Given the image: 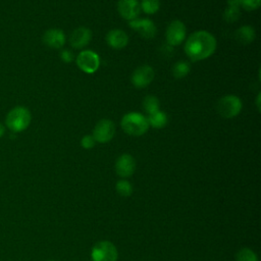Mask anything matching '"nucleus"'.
<instances>
[{
	"instance_id": "nucleus-13",
	"label": "nucleus",
	"mask_w": 261,
	"mask_h": 261,
	"mask_svg": "<svg viewBox=\"0 0 261 261\" xmlns=\"http://www.w3.org/2000/svg\"><path fill=\"white\" fill-rule=\"evenodd\" d=\"M92 39V32L85 27H81L75 29L69 38L70 45L75 49L84 48L89 44Z\"/></svg>"
},
{
	"instance_id": "nucleus-6",
	"label": "nucleus",
	"mask_w": 261,
	"mask_h": 261,
	"mask_svg": "<svg viewBox=\"0 0 261 261\" xmlns=\"http://www.w3.org/2000/svg\"><path fill=\"white\" fill-rule=\"evenodd\" d=\"M76 64L86 73H94L100 65L99 55L92 50H84L76 57Z\"/></svg>"
},
{
	"instance_id": "nucleus-8",
	"label": "nucleus",
	"mask_w": 261,
	"mask_h": 261,
	"mask_svg": "<svg viewBox=\"0 0 261 261\" xmlns=\"http://www.w3.org/2000/svg\"><path fill=\"white\" fill-rule=\"evenodd\" d=\"M115 125L109 119H101L94 127L93 137L98 143H107L114 137Z\"/></svg>"
},
{
	"instance_id": "nucleus-24",
	"label": "nucleus",
	"mask_w": 261,
	"mask_h": 261,
	"mask_svg": "<svg viewBox=\"0 0 261 261\" xmlns=\"http://www.w3.org/2000/svg\"><path fill=\"white\" fill-rule=\"evenodd\" d=\"M241 7H243L247 11H252L259 8L261 0H240Z\"/></svg>"
},
{
	"instance_id": "nucleus-3",
	"label": "nucleus",
	"mask_w": 261,
	"mask_h": 261,
	"mask_svg": "<svg viewBox=\"0 0 261 261\" xmlns=\"http://www.w3.org/2000/svg\"><path fill=\"white\" fill-rule=\"evenodd\" d=\"M32 120V114L27 107L16 106L12 108L6 115V126L14 132L19 133L28 128Z\"/></svg>"
},
{
	"instance_id": "nucleus-14",
	"label": "nucleus",
	"mask_w": 261,
	"mask_h": 261,
	"mask_svg": "<svg viewBox=\"0 0 261 261\" xmlns=\"http://www.w3.org/2000/svg\"><path fill=\"white\" fill-rule=\"evenodd\" d=\"M43 42L50 48L60 49L65 43V35L60 29H50L45 32Z\"/></svg>"
},
{
	"instance_id": "nucleus-23",
	"label": "nucleus",
	"mask_w": 261,
	"mask_h": 261,
	"mask_svg": "<svg viewBox=\"0 0 261 261\" xmlns=\"http://www.w3.org/2000/svg\"><path fill=\"white\" fill-rule=\"evenodd\" d=\"M241 7H237V6H229L227 5V8L224 10L223 13V17L226 21L228 22H233L236 21L241 14Z\"/></svg>"
},
{
	"instance_id": "nucleus-19",
	"label": "nucleus",
	"mask_w": 261,
	"mask_h": 261,
	"mask_svg": "<svg viewBox=\"0 0 261 261\" xmlns=\"http://www.w3.org/2000/svg\"><path fill=\"white\" fill-rule=\"evenodd\" d=\"M143 108L148 114H152L159 110L160 103L155 96H147L143 100Z\"/></svg>"
},
{
	"instance_id": "nucleus-10",
	"label": "nucleus",
	"mask_w": 261,
	"mask_h": 261,
	"mask_svg": "<svg viewBox=\"0 0 261 261\" xmlns=\"http://www.w3.org/2000/svg\"><path fill=\"white\" fill-rule=\"evenodd\" d=\"M128 24L134 31L138 32L145 39H152L157 32L155 23L149 18H136L129 20Z\"/></svg>"
},
{
	"instance_id": "nucleus-28",
	"label": "nucleus",
	"mask_w": 261,
	"mask_h": 261,
	"mask_svg": "<svg viewBox=\"0 0 261 261\" xmlns=\"http://www.w3.org/2000/svg\"><path fill=\"white\" fill-rule=\"evenodd\" d=\"M256 105H257V109H258V111L260 110V93L258 94V96H257V99H256Z\"/></svg>"
},
{
	"instance_id": "nucleus-4",
	"label": "nucleus",
	"mask_w": 261,
	"mask_h": 261,
	"mask_svg": "<svg viewBox=\"0 0 261 261\" xmlns=\"http://www.w3.org/2000/svg\"><path fill=\"white\" fill-rule=\"evenodd\" d=\"M243 108L241 99L234 95H226L217 102V111L224 118L237 116Z\"/></svg>"
},
{
	"instance_id": "nucleus-29",
	"label": "nucleus",
	"mask_w": 261,
	"mask_h": 261,
	"mask_svg": "<svg viewBox=\"0 0 261 261\" xmlns=\"http://www.w3.org/2000/svg\"><path fill=\"white\" fill-rule=\"evenodd\" d=\"M4 132H5V128H4V125L0 122V138L4 135Z\"/></svg>"
},
{
	"instance_id": "nucleus-21",
	"label": "nucleus",
	"mask_w": 261,
	"mask_h": 261,
	"mask_svg": "<svg viewBox=\"0 0 261 261\" xmlns=\"http://www.w3.org/2000/svg\"><path fill=\"white\" fill-rule=\"evenodd\" d=\"M116 192L118 193V195H120L121 197H129L133 194V186L129 181L125 180V179H120L116 182L115 186Z\"/></svg>"
},
{
	"instance_id": "nucleus-27",
	"label": "nucleus",
	"mask_w": 261,
	"mask_h": 261,
	"mask_svg": "<svg viewBox=\"0 0 261 261\" xmlns=\"http://www.w3.org/2000/svg\"><path fill=\"white\" fill-rule=\"evenodd\" d=\"M227 5L241 7V1L240 0H227Z\"/></svg>"
},
{
	"instance_id": "nucleus-7",
	"label": "nucleus",
	"mask_w": 261,
	"mask_h": 261,
	"mask_svg": "<svg viewBox=\"0 0 261 261\" xmlns=\"http://www.w3.org/2000/svg\"><path fill=\"white\" fill-rule=\"evenodd\" d=\"M187 36V29L184 22L180 20H173L171 21L167 29H166V41L167 44L170 46H177L179 45Z\"/></svg>"
},
{
	"instance_id": "nucleus-15",
	"label": "nucleus",
	"mask_w": 261,
	"mask_h": 261,
	"mask_svg": "<svg viewBox=\"0 0 261 261\" xmlns=\"http://www.w3.org/2000/svg\"><path fill=\"white\" fill-rule=\"evenodd\" d=\"M106 42L113 49H122L127 45L128 37L121 30H111L106 35Z\"/></svg>"
},
{
	"instance_id": "nucleus-5",
	"label": "nucleus",
	"mask_w": 261,
	"mask_h": 261,
	"mask_svg": "<svg viewBox=\"0 0 261 261\" xmlns=\"http://www.w3.org/2000/svg\"><path fill=\"white\" fill-rule=\"evenodd\" d=\"M116 247L109 241H101L92 248L91 257L93 261H116L117 260Z\"/></svg>"
},
{
	"instance_id": "nucleus-17",
	"label": "nucleus",
	"mask_w": 261,
	"mask_h": 261,
	"mask_svg": "<svg viewBox=\"0 0 261 261\" xmlns=\"http://www.w3.org/2000/svg\"><path fill=\"white\" fill-rule=\"evenodd\" d=\"M147 120L149 125L155 128H162L167 123V115L164 112L158 110L152 114H149L147 117Z\"/></svg>"
},
{
	"instance_id": "nucleus-1",
	"label": "nucleus",
	"mask_w": 261,
	"mask_h": 261,
	"mask_svg": "<svg viewBox=\"0 0 261 261\" xmlns=\"http://www.w3.org/2000/svg\"><path fill=\"white\" fill-rule=\"evenodd\" d=\"M216 39L206 31H198L190 35L186 44L185 52L193 61H200L210 57L216 50Z\"/></svg>"
},
{
	"instance_id": "nucleus-22",
	"label": "nucleus",
	"mask_w": 261,
	"mask_h": 261,
	"mask_svg": "<svg viewBox=\"0 0 261 261\" xmlns=\"http://www.w3.org/2000/svg\"><path fill=\"white\" fill-rule=\"evenodd\" d=\"M237 261H258V258L254 251L249 248L241 249L236 256Z\"/></svg>"
},
{
	"instance_id": "nucleus-25",
	"label": "nucleus",
	"mask_w": 261,
	"mask_h": 261,
	"mask_svg": "<svg viewBox=\"0 0 261 261\" xmlns=\"http://www.w3.org/2000/svg\"><path fill=\"white\" fill-rule=\"evenodd\" d=\"M95 143H96V141H95L94 137H93V136H90V135L85 136V137L82 139V141H81V145H82L85 149H91V148H93L94 145H95Z\"/></svg>"
},
{
	"instance_id": "nucleus-30",
	"label": "nucleus",
	"mask_w": 261,
	"mask_h": 261,
	"mask_svg": "<svg viewBox=\"0 0 261 261\" xmlns=\"http://www.w3.org/2000/svg\"><path fill=\"white\" fill-rule=\"evenodd\" d=\"M50 261H53V260H50Z\"/></svg>"
},
{
	"instance_id": "nucleus-12",
	"label": "nucleus",
	"mask_w": 261,
	"mask_h": 261,
	"mask_svg": "<svg viewBox=\"0 0 261 261\" xmlns=\"http://www.w3.org/2000/svg\"><path fill=\"white\" fill-rule=\"evenodd\" d=\"M117 9L124 19H136L140 14V3L138 0H119L117 3Z\"/></svg>"
},
{
	"instance_id": "nucleus-20",
	"label": "nucleus",
	"mask_w": 261,
	"mask_h": 261,
	"mask_svg": "<svg viewBox=\"0 0 261 261\" xmlns=\"http://www.w3.org/2000/svg\"><path fill=\"white\" fill-rule=\"evenodd\" d=\"M140 7L147 14H154L160 8V1L159 0H142V2L140 3Z\"/></svg>"
},
{
	"instance_id": "nucleus-2",
	"label": "nucleus",
	"mask_w": 261,
	"mask_h": 261,
	"mask_svg": "<svg viewBox=\"0 0 261 261\" xmlns=\"http://www.w3.org/2000/svg\"><path fill=\"white\" fill-rule=\"evenodd\" d=\"M121 128L129 136H143L149 128L147 117L139 112H129L123 115L120 121Z\"/></svg>"
},
{
	"instance_id": "nucleus-11",
	"label": "nucleus",
	"mask_w": 261,
	"mask_h": 261,
	"mask_svg": "<svg viewBox=\"0 0 261 261\" xmlns=\"http://www.w3.org/2000/svg\"><path fill=\"white\" fill-rule=\"evenodd\" d=\"M136 170V160L129 154L120 155L115 162V171L120 177H128Z\"/></svg>"
},
{
	"instance_id": "nucleus-26",
	"label": "nucleus",
	"mask_w": 261,
	"mask_h": 261,
	"mask_svg": "<svg viewBox=\"0 0 261 261\" xmlns=\"http://www.w3.org/2000/svg\"><path fill=\"white\" fill-rule=\"evenodd\" d=\"M60 58L62 59V61L64 62H71L72 59H73V55L71 53V51L65 49V50H62L61 53H60Z\"/></svg>"
},
{
	"instance_id": "nucleus-16",
	"label": "nucleus",
	"mask_w": 261,
	"mask_h": 261,
	"mask_svg": "<svg viewBox=\"0 0 261 261\" xmlns=\"http://www.w3.org/2000/svg\"><path fill=\"white\" fill-rule=\"evenodd\" d=\"M256 37V33L253 27L251 25H243L239 28L236 32V39L242 45H248L254 41Z\"/></svg>"
},
{
	"instance_id": "nucleus-18",
	"label": "nucleus",
	"mask_w": 261,
	"mask_h": 261,
	"mask_svg": "<svg viewBox=\"0 0 261 261\" xmlns=\"http://www.w3.org/2000/svg\"><path fill=\"white\" fill-rule=\"evenodd\" d=\"M190 68L191 66L187 61H177L172 67V74L175 79H182L190 72Z\"/></svg>"
},
{
	"instance_id": "nucleus-9",
	"label": "nucleus",
	"mask_w": 261,
	"mask_h": 261,
	"mask_svg": "<svg viewBox=\"0 0 261 261\" xmlns=\"http://www.w3.org/2000/svg\"><path fill=\"white\" fill-rule=\"evenodd\" d=\"M155 75L154 69L150 65H142L135 69L132 74V83L136 88L143 89L151 84Z\"/></svg>"
}]
</instances>
